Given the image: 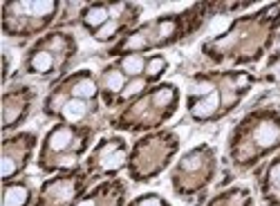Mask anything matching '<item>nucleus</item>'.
<instances>
[{
  "mask_svg": "<svg viewBox=\"0 0 280 206\" xmlns=\"http://www.w3.org/2000/svg\"><path fill=\"white\" fill-rule=\"evenodd\" d=\"M218 103H220V96H218V92H211V94L206 96L204 101H200L198 106H193V117H195V119H209L211 114L215 112Z\"/></svg>",
  "mask_w": 280,
  "mask_h": 206,
  "instance_id": "1",
  "label": "nucleus"
},
{
  "mask_svg": "<svg viewBox=\"0 0 280 206\" xmlns=\"http://www.w3.org/2000/svg\"><path fill=\"white\" fill-rule=\"evenodd\" d=\"M85 110H88V106H85V101H81V99H70L60 108V112H63V117H65L67 121H79V119H83Z\"/></svg>",
  "mask_w": 280,
  "mask_h": 206,
  "instance_id": "2",
  "label": "nucleus"
},
{
  "mask_svg": "<svg viewBox=\"0 0 280 206\" xmlns=\"http://www.w3.org/2000/svg\"><path fill=\"white\" fill-rule=\"evenodd\" d=\"M32 70L34 72H39V74H45V72H50L52 67H54V56L50 54L47 50H40L36 52V54L32 56Z\"/></svg>",
  "mask_w": 280,
  "mask_h": 206,
  "instance_id": "3",
  "label": "nucleus"
},
{
  "mask_svg": "<svg viewBox=\"0 0 280 206\" xmlns=\"http://www.w3.org/2000/svg\"><path fill=\"white\" fill-rule=\"evenodd\" d=\"M103 85L108 92H121V90L126 88V74L121 72V70H108L103 76Z\"/></svg>",
  "mask_w": 280,
  "mask_h": 206,
  "instance_id": "4",
  "label": "nucleus"
},
{
  "mask_svg": "<svg viewBox=\"0 0 280 206\" xmlns=\"http://www.w3.org/2000/svg\"><path fill=\"white\" fill-rule=\"evenodd\" d=\"M27 202L25 186H7L5 188V206H22Z\"/></svg>",
  "mask_w": 280,
  "mask_h": 206,
  "instance_id": "5",
  "label": "nucleus"
},
{
  "mask_svg": "<svg viewBox=\"0 0 280 206\" xmlns=\"http://www.w3.org/2000/svg\"><path fill=\"white\" fill-rule=\"evenodd\" d=\"M108 16H110V9H105V7H90L85 11V25L88 27H101V25H105Z\"/></svg>",
  "mask_w": 280,
  "mask_h": 206,
  "instance_id": "6",
  "label": "nucleus"
},
{
  "mask_svg": "<svg viewBox=\"0 0 280 206\" xmlns=\"http://www.w3.org/2000/svg\"><path fill=\"white\" fill-rule=\"evenodd\" d=\"M146 70V61H143L141 56H128L121 61V72L126 74V76H137Z\"/></svg>",
  "mask_w": 280,
  "mask_h": 206,
  "instance_id": "7",
  "label": "nucleus"
},
{
  "mask_svg": "<svg viewBox=\"0 0 280 206\" xmlns=\"http://www.w3.org/2000/svg\"><path fill=\"white\" fill-rule=\"evenodd\" d=\"M70 141H72V132L67 128H59V130H54V132L50 134V148L52 150H65L67 146H70Z\"/></svg>",
  "mask_w": 280,
  "mask_h": 206,
  "instance_id": "8",
  "label": "nucleus"
},
{
  "mask_svg": "<svg viewBox=\"0 0 280 206\" xmlns=\"http://www.w3.org/2000/svg\"><path fill=\"white\" fill-rule=\"evenodd\" d=\"M256 141L260 146H271L274 141H278V130L274 126H269V123H264V126H260L256 130Z\"/></svg>",
  "mask_w": 280,
  "mask_h": 206,
  "instance_id": "9",
  "label": "nucleus"
},
{
  "mask_svg": "<svg viewBox=\"0 0 280 206\" xmlns=\"http://www.w3.org/2000/svg\"><path fill=\"white\" fill-rule=\"evenodd\" d=\"M94 92H97V85H94V81H79L74 88H72V94L77 96V99H90V96H94Z\"/></svg>",
  "mask_w": 280,
  "mask_h": 206,
  "instance_id": "10",
  "label": "nucleus"
},
{
  "mask_svg": "<svg viewBox=\"0 0 280 206\" xmlns=\"http://www.w3.org/2000/svg\"><path fill=\"white\" fill-rule=\"evenodd\" d=\"M146 70H148L150 76H157L160 72H164V70H166V61H164V58H153V61H148Z\"/></svg>",
  "mask_w": 280,
  "mask_h": 206,
  "instance_id": "11",
  "label": "nucleus"
},
{
  "mask_svg": "<svg viewBox=\"0 0 280 206\" xmlns=\"http://www.w3.org/2000/svg\"><path fill=\"white\" fill-rule=\"evenodd\" d=\"M16 162H14V159H11V155L9 152H5V157H2V175H5V177H11V175L16 173Z\"/></svg>",
  "mask_w": 280,
  "mask_h": 206,
  "instance_id": "12",
  "label": "nucleus"
},
{
  "mask_svg": "<svg viewBox=\"0 0 280 206\" xmlns=\"http://www.w3.org/2000/svg\"><path fill=\"white\" fill-rule=\"evenodd\" d=\"M115 29H117V22H115V20H112V22H105L103 29H99V32H97V38H99V40L110 38L112 34H115Z\"/></svg>",
  "mask_w": 280,
  "mask_h": 206,
  "instance_id": "13",
  "label": "nucleus"
},
{
  "mask_svg": "<svg viewBox=\"0 0 280 206\" xmlns=\"http://www.w3.org/2000/svg\"><path fill=\"white\" fill-rule=\"evenodd\" d=\"M128 47H132V50L146 47V38H143V34H135L132 38H128Z\"/></svg>",
  "mask_w": 280,
  "mask_h": 206,
  "instance_id": "14",
  "label": "nucleus"
},
{
  "mask_svg": "<svg viewBox=\"0 0 280 206\" xmlns=\"http://www.w3.org/2000/svg\"><path fill=\"white\" fill-rule=\"evenodd\" d=\"M269 179H271V184H274L276 188L280 190V164H276V166L271 168V173H269Z\"/></svg>",
  "mask_w": 280,
  "mask_h": 206,
  "instance_id": "15",
  "label": "nucleus"
},
{
  "mask_svg": "<svg viewBox=\"0 0 280 206\" xmlns=\"http://www.w3.org/2000/svg\"><path fill=\"white\" fill-rule=\"evenodd\" d=\"M141 88H143L141 81H135V83H130V85L126 88V96H130V94H135V92H139Z\"/></svg>",
  "mask_w": 280,
  "mask_h": 206,
  "instance_id": "16",
  "label": "nucleus"
},
{
  "mask_svg": "<svg viewBox=\"0 0 280 206\" xmlns=\"http://www.w3.org/2000/svg\"><path fill=\"white\" fill-rule=\"evenodd\" d=\"M139 206H164V202L157 200V197H148V200H141Z\"/></svg>",
  "mask_w": 280,
  "mask_h": 206,
  "instance_id": "17",
  "label": "nucleus"
},
{
  "mask_svg": "<svg viewBox=\"0 0 280 206\" xmlns=\"http://www.w3.org/2000/svg\"><path fill=\"white\" fill-rule=\"evenodd\" d=\"M195 92H198V94H211V92H213V85H209V83L195 85Z\"/></svg>",
  "mask_w": 280,
  "mask_h": 206,
  "instance_id": "18",
  "label": "nucleus"
},
{
  "mask_svg": "<svg viewBox=\"0 0 280 206\" xmlns=\"http://www.w3.org/2000/svg\"><path fill=\"white\" fill-rule=\"evenodd\" d=\"M81 206H92V202H83V204Z\"/></svg>",
  "mask_w": 280,
  "mask_h": 206,
  "instance_id": "19",
  "label": "nucleus"
},
{
  "mask_svg": "<svg viewBox=\"0 0 280 206\" xmlns=\"http://www.w3.org/2000/svg\"><path fill=\"white\" fill-rule=\"evenodd\" d=\"M274 72H276V74H280V65H278V67H276V70H274Z\"/></svg>",
  "mask_w": 280,
  "mask_h": 206,
  "instance_id": "20",
  "label": "nucleus"
}]
</instances>
